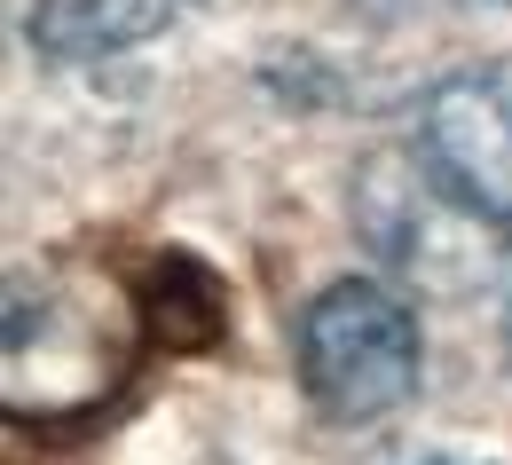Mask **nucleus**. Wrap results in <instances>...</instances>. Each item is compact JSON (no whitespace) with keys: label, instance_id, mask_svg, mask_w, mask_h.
<instances>
[{"label":"nucleus","instance_id":"obj_5","mask_svg":"<svg viewBox=\"0 0 512 465\" xmlns=\"http://www.w3.org/2000/svg\"><path fill=\"white\" fill-rule=\"evenodd\" d=\"M426 465H489V458H457V450H442V458H426Z\"/></svg>","mask_w":512,"mask_h":465},{"label":"nucleus","instance_id":"obj_4","mask_svg":"<svg viewBox=\"0 0 512 465\" xmlns=\"http://www.w3.org/2000/svg\"><path fill=\"white\" fill-rule=\"evenodd\" d=\"M182 0H32V40L48 56H111L134 48L142 32H158Z\"/></svg>","mask_w":512,"mask_h":465},{"label":"nucleus","instance_id":"obj_2","mask_svg":"<svg viewBox=\"0 0 512 465\" xmlns=\"http://www.w3.org/2000/svg\"><path fill=\"white\" fill-rule=\"evenodd\" d=\"M418 158L442 198L512 229V56L465 64L418 95Z\"/></svg>","mask_w":512,"mask_h":465},{"label":"nucleus","instance_id":"obj_3","mask_svg":"<svg viewBox=\"0 0 512 465\" xmlns=\"http://www.w3.org/2000/svg\"><path fill=\"white\" fill-rule=\"evenodd\" d=\"M229 332V300H221V276L190 253H158L142 276V339L158 355H205Z\"/></svg>","mask_w":512,"mask_h":465},{"label":"nucleus","instance_id":"obj_1","mask_svg":"<svg viewBox=\"0 0 512 465\" xmlns=\"http://www.w3.org/2000/svg\"><path fill=\"white\" fill-rule=\"evenodd\" d=\"M426 371V332L402 292L371 276L323 284L300 316V387L331 426H379L418 395Z\"/></svg>","mask_w":512,"mask_h":465},{"label":"nucleus","instance_id":"obj_7","mask_svg":"<svg viewBox=\"0 0 512 465\" xmlns=\"http://www.w3.org/2000/svg\"><path fill=\"white\" fill-rule=\"evenodd\" d=\"M489 8H512V0H489Z\"/></svg>","mask_w":512,"mask_h":465},{"label":"nucleus","instance_id":"obj_6","mask_svg":"<svg viewBox=\"0 0 512 465\" xmlns=\"http://www.w3.org/2000/svg\"><path fill=\"white\" fill-rule=\"evenodd\" d=\"M505 363H512V300H505Z\"/></svg>","mask_w":512,"mask_h":465}]
</instances>
